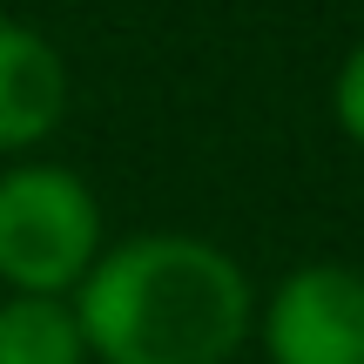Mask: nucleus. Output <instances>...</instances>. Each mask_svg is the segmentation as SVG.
Here are the masks:
<instances>
[{
	"label": "nucleus",
	"mask_w": 364,
	"mask_h": 364,
	"mask_svg": "<svg viewBox=\"0 0 364 364\" xmlns=\"http://www.w3.org/2000/svg\"><path fill=\"white\" fill-rule=\"evenodd\" d=\"M331 108H338V129L364 149V41H358L351 54H344L338 81H331Z\"/></svg>",
	"instance_id": "obj_6"
},
{
	"label": "nucleus",
	"mask_w": 364,
	"mask_h": 364,
	"mask_svg": "<svg viewBox=\"0 0 364 364\" xmlns=\"http://www.w3.org/2000/svg\"><path fill=\"white\" fill-rule=\"evenodd\" d=\"M270 364H364V270L304 263L270 290L263 311Z\"/></svg>",
	"instance_id": "obj_3"
},
{
	"label": "nucleus",
	"mask_w": 364,
	"mask_h": 364,
	"mask_svg": "<svg viewBox=\"0 0 364 364\" xmlns=\"http://www.w3.org/2000/svg\"><path fill=\"white\" fill-rule=\"evenodd\" d=\"M0 364H88L68 297H0Z\"/></svg>",
	"instance_id": "obj_5"
},
{
	"label": "nucleus",
	"mask_w": 364,
	"mask_h": 364,
	"mask_svg": "<svg viewBox=\"0 0 364 364\" xmlns=\"http://www.w3.org/2000/svg\"><path fill=\"white\" fill-rule=\"evenodd\" d=\"M68 115V61L48 34L0 21V156L48 142Z\"/></svg>",
	"instance_id": "obj_4"
},
{
	"label": "nucleus",
	"mask_w": 364,
	"mask_h": 364,
	"mask_svg": "<svg viewBox=\"0 0 364 364\" xmlns=\"http://www.w3.org/2000/svg\"><path fill=\"white\" fill-rule=\"evenodd\" d=\"M68 304L102 364H230L257 311L243 263L182 230L102 243Z\"/></svg>",
	"instance_id": "obj_1"
},
{
	"label": "nucleus",
	"mask_w": 364,
	"mask_h": 364,
	"mask_svg": "<svg viewBox=\"0 0 364 364\" xmlns=\"http://www.w3.org/2000/svg\"><path fill=\"white\" fill-rule=\"evenodd\" d=\"M102 257V203L61 162L0 176V284L14 297H68Z\"/></svg>",
	"instance_id": "obj_2"
}]
</instances>
